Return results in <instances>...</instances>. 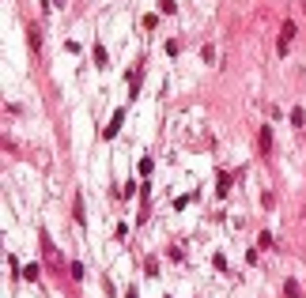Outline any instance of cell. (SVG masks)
Returning a JSON list of instances; mask_svg holds the SVG:
<instances>
[{
	"mask_svg": "<svg viewBox=\"0 0 306 298\" xmlns=\"http://www.w3.org/2000/svg\"><path fill=\"white\" fill-rule=\"evenodd\" d=\"M121 121H125V110H117V114L110 117V125H106V136H117V128H121Z\"/></svg>",
	"mask_w": 306,
	"mask_h": 298,
	"instance_id": "cell-2",
	"label": "cell"
},
{
	"mask_svg": "<svg viewBox=\"0 0 306 298\" xmlns=\"http://www.w3.org/2000/svg\"><path fill=\"white\" fill-rule=\"evenodd\" d=\"M291 125H299V128L306 125V114H303V110H299V106H295V110H291Z\"/></svg>",
	"mask_w": 306,
	"mask_h": 298,
	"instance_id": "cell-4",
	"label": "cell"
},
{
	"mask_svg": "<svg viewBox=\"0 0 306 298\" xmlns=\"http://www.w3.org/2000/svg\"><path fill=\"white\" fill-rule=\"evenodd\" d=\"M257 143H261V151H272V132H268V128H261V136H257Z\"/></svg>",
	"mask_w": 306,
	"mask_h": 298,
	"instance_id": "cell-3",
	"label": "cell"
},
{
	"mask_svg": "<svg viewBox=\"0 0 306 298\" xmlns=\"http://www.w3.org/2000/svg\"><path fill=\"white\" fill-rule=\"evenodd\" d=\"M38 272H42L38 264H30V268H23V279H38Z\"/></svg>",
	"mask_w": 306,
	"mask_h": 298,
	"instance_id": "cell-5",
	"label": "cell"
},
{
	"mask_svg": "<svg viewBox=\"0 0 306 298\" xmlns=\"http://www.w3.org/2000/svg\"><path fill=\"white\" fill-rule=\"evenodd\" d=\"M95 60H99V68H106V49L102 45H95Z\"/></svg>",
	"mask_w": 306,
	"mask_h": 298,
	"instance_id": "cell-6",
	"label": "cell"
},
{
	"mask_svg": "<svg viewBox=\"0 0 306 298\" xmlns=\"http://www.w3.org/2000/svg\"><path fill=\"white\" fill-rule=\"evenodd\" d=\"M291 38H295V23H284V30H280V53H287Z\"/></svg>",
	"mask_w": 306,
	"mask_h": 298,
	"instance_id": "cell-1",
	"label": "cell"
},
{
	"mask_svg": "<svg viewBox=\"0 0 306 298\" xmlns=\"http://www.w3.org/2000/svg\"><path fill=\"white\" fill-rule=\"evenodd\" d=\"M57 4H64V0H57Z\"/></svg>",
	"mask_w": 306,
	"mask_h": 298,
	"instance_id": "cell-7",
	"label": "cell"
}]
</instances>
